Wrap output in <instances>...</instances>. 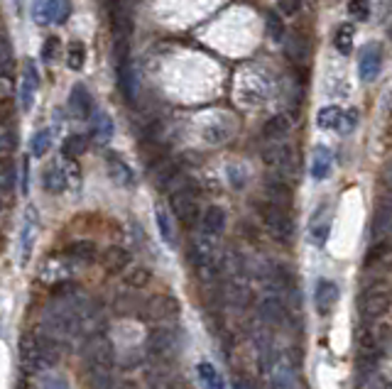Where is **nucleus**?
<instances>
[{"instance_id": "1", "label": "nucleus", "mask_w": 392, "mask_h": 389, "mask_svg": "<svg viewBox=\"0 0 392 389\" xmlns=\"http://www.w3.org/2000/svg\"><path fill=\"white\" fill-rule=\"evenodd\" d=\"M18 355L20 365L27 372H44L52 370L62 358V341L44 333H22L18 341Z\"/></svg>"}, {"instance_id": "2", "label": "nucleus", "mask_w": 392, "mask_h": 389, "mask_svg": "<svg viewBox=\"0 0 392 389\" xmlns=\"http://www.w3.org/2000/svg\"><path fill=\"white\" fill-rule=\"evenodd\" d=\"M169 203H172L174 215L181 225L194 228L201 220V208H198V191L196 184L189 179H174L169 184Z\"/></svg>"}, {"instance_id": "3", "label": "nucleus", "mask_w": 392, "mask_h": 389, "mask_svg": "<svg viewBox=\"0 0 392 389\" xmlns=\"http://www.w3.org/2000/svg\"><path fill=\"white\" fill-rule=\"evenodd\" d=\"M270 96V81L265 79L260 71L243 69L235 76V98L240 105H260Z\"/></svg>"}, {"instance_id": "4", "label": "nucleus", "mask_w": 392, "mask_h": 389, "mask_svg": "<svg viewBox=\"0 0 392 389\" xmlns=\"http://www.w3.org/2000/svg\"><path fill=\"white\" fill-rule=\"evenodd\" d=\"M260 218L265 230L270 233V238L277 243H290L292 235H295V223L292 218L285 213L282 206H275V203H263L260 206Z\"/></svg>"}, {"instance_id": "5", "label": "nucleus", "mask_w": 392, "mask_h": 389, "mask_svg": "<svg viewBox=\"0 0 392 389\" xmlns=\"http://www.w3.org/2000/svg\"><path fill=\"white\" fill-rule=\"evenodd\" d=\"M81 355H84L86 368L113 370V365H115V348H113V343H110V338L103 336V333L88 336L84 348H81Z\"/></svg>"}, {"instance_id": "6", "label": "nucleus", "mask_w": 392, "mask_h": 389, "mask_svg": "<svg viewBox=\"0 0 392 389\" xmlns=\"http://www.w3.org/2000/svg\"><path fill=\"white\" fill-rule=\"evenodd\" d=\"M390 302H392L390 289L383 282H378V284H371L361 294V299H358V314H361L363 321H375L380 316H385V311L390 309Z\"/></svg>"}, {"instance_id": "7", "label": "nucleus", "mask_w": 392, "mask_h": 389, "mask_svg": "<svg viewBox=\"0 0 392 389\" xmlns=\"http://www.w3.org/2000/svg\"><path fill=\"white\" fill-rule=\"evenodd\" d=\"M37 233H40V215H37L35 206H27L25 213H22V223H20V238H18V262L25 267L32 257V250H35Z\"/></svg>"}, {"instance_id": "8", "label": "nucleus", "mask_w": 392, "mask_h": 389, "mask_svg": "<svg viewBox=\"0 0 392 389\" xmlns=\"http://www.w3.org/2000/svg\"><path fill=\"white\" fill-rule=\"evenodd\" d=\"M176 348H179V333L169 326L152 328L150 336H147V353H150L152 358L167 360L176 353Z\"/></svg>"}, {"instance_id": "9", "label": "nucleus", "mask_w": 392, "mask_h": 389, "mask_svg": "<svg viewBox=\"0 0 392 389\" xmlns=\"http://www.w3.org/2000/svg\"><path fill=\"white\" fill-rule=\"evenodd\" d=\"M263 162L270 171L287 176L292 171V166H295V152H292L290 144H285L282 140L272 142L270 147L263 149Z\"/></svg>"}, {"instance_id": "10", "label": "nucleus", "mask_w": 392, "mask_h": 389, "mask_svg": "<svg viewBox=\"0 0 392 389\" xmlns=\"http://www.w3.org/2000/svg\"><path fill=\"white\" fill-rule=\"evenodd\" d=\"M179 314V302L169 294H157V297L147 299L140 309V316L150 321H169V319H176Z\"/></svg>"}, {"instance_id": "11", "label": "nucleus", "mask_w": 392, "mask_h": 389, "mask_svg": "<svg viewBox=\"0 0 392 389\" xmlns=\"http://www.w3.org/2000/svg\"><path fill=\"white\" fill-rule=\"evenodd\" d=\"M74 260L66 257V255H59V257H49L47 262L40 267V279L44 284H66L71 275H74Z\"/></svg>"}, {"instance_id": "12", "label": "nucleus", "mask_w": 392, "mask_h": 389, "mask_svg": "<svg viewBox=\"0 0 392 389\" xmlns=\"http://www.w3.org/2000/svg\"><path fill=\"white\" fill-rule=\"evenodd\" d=\"M32 18L40 27L52 25V22H64L69 18V3L66 0H35Z\"/></svg>"}, {"instance_id": "13", "label": "nucleus", "mask_w": 392, "mask_h": 389, "mask_svg": "<svg viewBox=\"0 0 392 389\" xmlns=\"http://www.w3.org/2000/svg\"><path fill=\"white\" fill-rule=\"evenodd\" d=\"M258 319H260V324L270 326V328L282 326L287 321L285 302L277 297V294H267V297H263L260 304H258Z\"/></svg>"}, {"instance_id": "14", "label": "nucleus", "mask_w": 392, "mask_h": 389, "mask_svg": "<svg viewBox=\"0 0 392 389\" xmlns=\"http://www.w3.org/2000/svg\"><path fill=\"white\" fill-rule=\"evenodd\" d=\"M331 220H334V208L329 203H322L309 218V238H312L314 245L322 247L327 243L329 233H331Z\"/></svg>"}, {"instance_id": "15", "label": "nucleus", "mask_w": 392, "mask_h": 389, "mask_svg": "<svg viewBox=\"0 0 392 389\" xmlns=\"http://www.w3.org/2000/svg\"><path fill=\"white\" fill-rule=\"evenodd\" d=\"M37 88H40V71H37L35 62H25V71H22L20 79V105L25 113L35 105Z\"/></svg>"}, {"instance_id": "16", "label": "nucleus", "mask_w": 392, "mask_h": 389, "mask_svg": "<svg viewBox=\"0 0 392 389\" xmlns=\"http://www.w3.org/2000/svg\"><path fill=\"white\" fill-rule=\"evenodd\" d=\"M383 69V52H380V44H368L363 47L361 62H358V71H361L363 81H375Z\"/></svg>"}, {"instance_id": "17", "label": "nucleus", "mask_w": 392, "mask_h": 389, "mask_svg": "<svg viewBox=\"0 0 392 389\" xmlns=\"http://www.w3.org/2000/svg\"><path fill=\"white\" fill-rule=\"evenodd\" d=\"M69 110H71V115L79 120H88L93 115V98L84 83H76V86L71 88Z\"/></svg>"}, {"instance_id": "18", "label": "nucleus", "mask_w": 392, "mask_h": 389, "mask_svg": "<svg viewBox=\"0 0 392 389\" xmlns=\"http://www.w3.org/2000/svg\"><path fill=\"white\" fill-rule=\"evenodd\" d=\"M392 270V245L390 243H383V245H375L371 252L366 255V260H363V272H378V275H383V272Z\"/></svg>"}, {"instance_id": "19", "label": "nucleus", "mask_w": 392, "mask_h": 389, "mask_svg": "<svg viewBox=\"0 0 392 389\" xmlns=\"http://www.w3.org/2000/svg\"><path fill=\"white\" fill-rule=\"evenodd\" d=\"M314 304H317V311L322 316H327L329 311H334V307L339 304V287H336V282L319 279L317 292H314Z\"/></svg>"}, {"instance_id": "20", "label": "nucleus", "mask_w": 392, "mask_h": 389, "mask_svg": "<svg viewBox=\"0 0 392 389\" xmlns=\"http://www.w3.org/2000/svg\"><path fill=\"white\" fill-rule=\"evenodd\" d=\"M130 262H132L130 252L125 247H120V245H110L106 252L101 255L103 270L110 272V275H123V272L130 267Z\"/></svg>"}, {"instance_id": "21", "label": "nucleus", "mask_w": 392, "mask_h": 389, "mask_svg": "<svg viewBox=\"0 0 392 389\" xmlns=\"http://www.w3.org/2000/svg\"><path fill=\"white\" fill-rule=\"evenodd\" d=\"M106 166H108L110 179H113L118 186H123V188L135 186V174H132V169L128 166V162H123V159L115 157V154H108V157H106Z\"/></svg>"}, {"instance_id": "22", "label": "nucleus", "mask_w": 392, "mask_h": 389, "mask_svg": "<svg viewBox=\"0 0 392 389\" xmlns=\"http://www.w3.org/2000/svg\"><path fill=\"white\" fill-rule=\"evenodd\" d=\"M201 230L208 233V235L221 238L226 230V211L221 206H208L201 213Z\"/></svg>"}, {"instance_id": "23", "label": "nucleus", "mask_w": 392, "mask_h": 389, "mask_svg": "<svg viewBox=\"0 0 392 389\" xmlns=\"http://www.w3.org/2000/svg\"><path fill=\"white\" fill-rule=\"evenodd\" d=\"M66 174L62 169H59V162H52L47 166V169L42 171V186L47 193H52V196H59V193L66 191Z\"/></svg>"}, {"instance_id": "24", "label": "nucleus", "mask_w": 392, "mask_h": 389, "mask_svg": "<svg viewBox=\"0 0 392 389\" xmlns=\"http://www.w3.org/2000/svg\"><path fill=\"white\" fill-rule=\"evenodd\" d=\"M231 123L226 118H213V120H208V123H203L201 127V137H203V142H208V144H221V142H226L231 137Z\"/></svg>"}, {"instance_id": "25", "label": "nucleus", "mask_w": 392, "mask_h": 389, "mask_svg": "<svg viewBox=\"0 0 392 389\" xmlns=\"http://www.w3.org/2000/svg\"><path fill=\"white\" fill-rule=\"evenodd\" d=\"M331 171H334V152L329 147H317L312 157V176L317 181H324L331 176Z\"/></svg>"}, {"instance_id": "26", "label": "nucleus", "mask_w": 392, "mask_h": 389, "mask_svg": "<svg viewBox=\"0 0 392 389\" xmlns=\"http://www.w3.org/2000/svg\"><path fill=\"white\" fill-rule=\"evenodd\" d=\"M118 86H120V93L128 103H135V96H137V83H135V71L128 59H123L118 66Z\"/></svg>"}, {"instance_id": "27", "label": "nucleus", "mask_w": 392, "mask_h": 389, "mask_svg": "<svg viewBox=\"0 0 392 389\" xmlns=\"http://www.w3.org/2000/svg\"><path fill=\"white\" fill-rule=\"evenodd\" d=\"M66 257H71L76 265H91L98 257V247L91 240H76L66 247Z\"/></svg>"}, {"instance_id": "28", "label": "nucleus", "mask_w": 392, "mask_h": 389, "mask_svg": "<svg viewBox=\"0 0 392 389\" xmlns=\"http://www.w3.org/2000/svg\"><path fill=\"white\" fill-rule=\"evenodd\" d=\"M91 135L98 144L110 142V137H113V118H110L108 113H103V110L93 113L91 115Z\"/></svg>"}, {"instance_id": "29", "label": "nucleus", "mask_w": 392, "mask_h": 389, "mask_svg": "<svg viewBox=\"0 0 392 389\" xmlns=\"http://www.w3.org/2000/svg\"><path fill=\"white\" fill-rule=\"evenodd\" d=\"M373 235L375 238H392V203H380L373 215Z\"/></svg>"}, {"instance_id": "30", "label": "nucleus", "mask_w": 392, "mask_h": 389, "mask_svg": "<svg viewBox=\"0 0 392 389\" xmlns=\"http://www.w3.org/2000/svg\"><path fill=\"white\" fill-rule=\"evenodd\" d=\"M290 118L287 115H272V118L265 123L263 127V135H265V140L267 142H280V140H285L287 135H290Z\"/></svg>"}, {"instance_id": "31", "label": "nucleus", "mask_w": 392, "mask_h": 389, "mask_svg": "<svg viewBox=\"0 0 392 389\" xmlns=\"http://www.w3.org/2000/svg\"><path fill=\"white\" fill-rule=\"evenodd\" d=\"M154 220H157L159 238H162V240L167 243L169 247H174L176 245V238H174V223H172V215H169V211L159 206V208L154 211Z\"/></svg>"}, {"instance_id": "32", "label": "nucleus", "mask_w": 392, "mask_h": 389, "mask_svg": "<svg viewBox=\"0 0 392 389\" xmlns=\"http://www.w3.org/2000/svg\"><path fill=\"white\" fill-rule=\"evenodd\" d=\"M272 389H297L295 370H292L287 363L272 365Z\"/></svg>"}, {"instance_id": "33", "label": "nucleus", "mask_w": 392, "mask_h": 389, "mask_svg": "<svg viewBox=\"0 0 392 389\" xmlns=\"http://www.w3.org/2000/svg\"><path fill=\"white\" fill-rule=\"evenodd\" d=\"M123 279H125V284L132 287V289H142V287L150 284L152 272L147 270V267H142V265H130L128 270L123 272Z\"/></svg>"}, {"instance_id": "34", "label": "nucleus", "mask_w": 392, "mask_h": 389, "mask_svg": "<svg viewBox=\"0 0 392 389\" xmlns=\"http://www.w3.org/2000/svg\"><path fill=\"white\" fill-rule=\"evenodd\" d=\"M267 201L275 203V206H285L292 201V188L287 184L285 179H275L267 184Z\"/></svg>"}, {"instance_id": "35", "label": "nucleus", "mask_w": 392, "mask_h": 389, "mask_svg": "<svg viewBox=\"0 0 392 389\" xmlns=\"http://www.w3.org/2000/svg\"><path fill=\"white\" fill-rule=\"evenodd\" d=\"M196 372H198V380H201L203 389H226L223 377H221V372L213 368L211 363H201L196 368Z\"/></svg>"}, {"instance_id": "36", "label": "nucleus", "mask_w": 392, "mask_h": 389, "mask_svg": "<svg viewBox=\"0 0 392 389\" xmlns=\"http://www.w3.org/2000/svg\"><path fill=\"white\" fill-rule=\"evenodd\" d=\"M64 59H66V66L71 71H81L86 64V47L81 42H71L64 52Z\"/></svg>"}, {"instance_id": "37", "label": "nucleus", "mask_w": 392, "mask_h": 389, "mask_svg": "<svg viewBox=\"0 0 392 389\" xmlns=\"http://www.w3.org/2000/svg\"><path fill=\"white\" fill-rule=\"evenodd\" d=\"M13 69H15L13 44H10L8 35L0 30V74H13Z\"/></svg>"}, {"instance_id": "38", "label": "nucleus", "mask_w": 392, "mask_h": 389, "mask_svg": "<svg viewBox=\"0 0 392 389\" xmlns=\"http://www.w3.org/2000/svg\"><path fill=\"white\" fill-rule=\"evenodd\" d=\"M341 113H344V110H341L339 105H324L317 115V125L322 127V130H336L341 120Z\"/></svg>"}, {"instance_id": "39", "label": "nucleus", "mask_w": 392, "mask_h": 389, "mask_svg": "<svg viewBox=\"0 0 392 389\" xmlns=\"http://www.w3.org/2000/svg\"><path fill=\"white\" fill-rule=\"evenodd\" d=\"M37 389H71V387H69V380H66L62 372L44 370V372H40V380H37Z\"/></svg>"}, {"instance_id": "40", "label": "nucleus", "mask_w": 392, "mask_h": 389, "mask_svg": "<svg viewBox=\"0 0 392 389\" xmlns=\"http://www.w3.org/2000/svg\"><path fill=\"white\" fill-rule=\"evenodd\" d=\"M86 380L91 389H110L113 380H110V370L106 368H86Z\"/></svg>"}, {"instance_id": "41", "label": "nucleus", "mask_w": 392, "mask_h": 389, "mask_svg": "<svg viewBox=\"0 0 392 389\" xmlns=\"http://www.w3.org/2000/svg\"><path fill=\"white\" fill-rule=\"evenodd\" d=\"M86 152V137L84 135H69L66 140L62 142V157H81Z\"/></svg>"}, {"instance_id": "42", "label": "nucleus", "mask_w": 392, "mask_h": 389, "mask_svg": "<svg viewBox=\"0 0 392 389\" xmlns=\"http://www.w3.org/2000/svg\"><path fill=\"white\" fill-rule=\"evenodd\" d=\"M49 147H52V130H40L35 132V137H32L30 142V149H32V157H44V154L49 152Z\"/></svg>"}, {"instance_id": "43", "label": "nucleus", "mask_w": 392, "mask_h": 389, "mask_svg": "<svg viewBox=\"0 0 392 389\" xmlns=\"http://www.w3.org/2000/svg\"><path fill=\"white\" fill-rule=\"evenodd\" d=\"M353 37H356V30H353L351 25H341L339 30H336V37H334L336 49H339L341 54H351V49H353Z\"/></svg>"}, {"instance_id": "44", "label": "nucleus", "mask_w": 392, "mask_h": 389, "mask_svg": "<svg viewBox=\"0 0 392 389\" xmlns=\"http://www.w3.org/2000/svg\"><path fill=\"white\" fill-rule=\"evenodd\" d=\"M265 27H267L270 37H272L275 42H280V40L285 37V25H282V20H280L275 13H267V15H265Z\"/></svg>"}, {"instance_id": "45", "label": "nucleus", "mask_w": 392, "mask_h": 389, "mask_svg": "<svg viewBox=\"0 0 392 389\" xmlns=\"http://www.w3.org/2000/svg\"><path fill=\"white\" fill-rule=\"evenodd\" d=\"M57 57H59V40L57 37H47L42 44V59L47 64H52V62H57Z\"/></svg>"}, {"instance_id": "46", "label": "nucleus", "mask_w": 392, "mask_h": 389, "mask_svg": "<svg viewBox=\"0 0 392 389\" xmlns=\"http://www.w3.org/2000/svg\"><path fill=\"white\" fill-rule=\"evenodd\" d=\"M356 123H358L356 110H346V113H341V120H339V127H336V130H339L341 135H349V132L356 130Z\"/></svg>"}, {"instance_id": "47", "label": "nucleus", "mask_w": 392, "mask_h": 389, "mask_svg": "<svg viewBox=\"0 0 392 389\" xmlns=\"http://www.w3.org/2000/svg\"><path fill=\"white\" fill-rule=\"evenodd\" d=\"M349 13L356 20H368V18H371V5H368L366 0H351V3H349Z\"/></svg>"}, {"instance_id": "48", "label": "nucleus", "mask_w": 392, "mask_h": 389, "mask_svg": "<svg viewBox=\"0 0 392 389\" xmlns=\"http://www.w3.org/2000/svg\"><path fill=\"white\" fill-rule=\"evenodd\" d=\"M15 149V132L10 127L0 125V154H8Z\"/></svg>"}, {"instance_id": "49", "label": "nucleus", "mask_w": 392, "mask_h": 389, "mask_svg": "<svg viewBox=\"0 0 392 389\" xmlns=\"http://www.w3.org/2000/svg\"><path fill=\"white\" fill-rule=\"evenodd\" d=\"M15 86H13V76L10 74H0V101H10Z\"/></svg>"}, {"instance_id": "50", "label": "nucleus", "mask_w": 392, "mask_h": 389, "mask_svg": "<svg viewBox=\"0 0 392 389\" xmlns=\"http://www.w3.org/2000/svg\"><path fill=\"white\" fill-rule=\"evenodd\" d=\"M302 8V0H277V10L282 15H295L300 13Z\"/></svg>"}, {"instance_id": "51", "label": "nucleus", "mask_w": 392, "mask_h": 389, "mask_svg": "<svg viewBox=\"0 0 392 389\" xmlns=\"http://www.w3.org/2000/svg\"><path fill=\"white\" fill-rule=\"evenodd\" d=\"M20 191H22V193L30 191V164H27V159H22V169H20Z\"/></svg>"}, {"instance_id": "52", "label": "nucleus", "mask_w": 392, "mask_h": 389, "mask_svg": "<svg viewBox=\"0 0 392 389\" xmlns=\"http://www.w3.org/2000/svg\"><path fill=\"white\" fill-rule=\"evenodd\" d=\"M228 176H231V184H233L235 188H240L243 181H245V176L238 174V169H235V166H231V169H228Z\"/></svg>"}, {"instance_id": "53", "label": "nucleus", "mask_w": 392, "mask_h": 389, "mask_svg": "<svg viewBox=\"0 0 392 389\" xmlns=\"http://www.w3.org/2000/svg\"><path fill=\"white\" fill-rule=\"evenodd\" d=\"M235 389H253L250 382H245V380H238L235 382Z\"/></svg>"}, {"instance_id": "54", "label": "nucleus", "mask_w": 392, "mask_h": 389, "mask_svg": "<svg viewBox=\"0 0 392 389\" xmlns=\"http://www.w3.org/2000/svg\"><path fill=\"white\" fill-rule=\"evenodd\" d=\"M3 203H5L3 201V191H0V213H3Z\"/></svg>"}]
</instances>
